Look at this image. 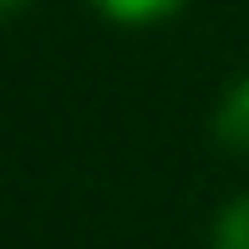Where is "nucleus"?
Returning <instances> with one entry per match:
<instances>
[{
    "instance_id": "1",
    "label": "nucleus",
    "mask_w": 249,
    "mask_h": 249,
    "mask_svg": "<svg viewBox=\"0 0 249 249\" xmlns=\"http://www.w3.org/2000/svg\"><path fill=\"white\" fill-rule=\"evenodd\" d=\"M213 132H219L224 148L249 153V76H244V82H234L229 92H224L219 117H213Z\"/></svg>"
},
{
    "instance_id": "2",
    "label": "nucleus",
    "mask_w": 249,
    "mask_h": 249,
    "mask_svg": "<svg viewBox=\"0 0 249 249\" xmlns=\"http://www.w3.org/2000/svg\"><path fill=\"white\" fill-rule=\"evenodd\" d=\"M107 20H117V26H148V20H163L173 16V10H183L188 0H92Z\"/></svg>"
},
{
    "instance_id": "3",
    "label": "nucleus",
    "mask_w": 249,
    "mask_h": 249,
    "mask_svg": "<svg viewBox=\"0 0 249 249\" xmlns=\"http://www.w3.org/2000/svg\"><path fill=\"white\" fill-rule=\"evenodd\" d=\"M213 249H249V194L234 198L213 224Z\"/></svg>"
},
{
    "instance_id": "4",
    "label": "nucleus",
    "mask_w": 249,
    "mask_h": 249,
    "mask_svg": "<svg viewBox=\"0 0 249 249\" xmlns=\"http://www.w3.org/2000/svg\"><path fill=\"white\" fill-rule=\"evenodd\" d=\"M20 5H31V0H0V16H10V10H20Z\"/></svg>"
}]
</instances>
